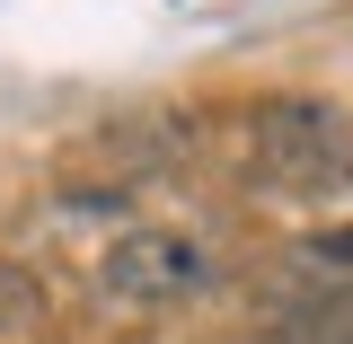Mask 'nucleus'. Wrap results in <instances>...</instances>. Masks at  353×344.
I'll return each instance as SVG.
<instances>
[{"label":"nucleus","instance_id":"nucleus-1","mask_svg":"<svg viewBox=\"0 0 353 344\" xmlns=\"http://www.w3.org/2000/svg\"><path fill=\"white\" fill-rule=\"evenodd\" d=\"M248 159L265 185H283L301 203H336L353 185V115L327 97H265L248 115Z\"/></svg>","mask_w":353,"mask_h":344},{"label":"nucleus","instance_id":"nucleus-2","mask_svg":"<svg viewBox=\"0 0 353 344\" xmlns=\"http://www.w3.org/2000/svg\"><path fill=\"white\" fill-rule=\"evenodd\" d=\"M97 292L124 309H176V301H203L212 292V256L176 230H132L97 256Z\"/></svg>","mask_w":353,"mask_h":344},{"label":"nucleus","instance_id":"nucleus-3","mask_svg":"<svg viewBox=\"0 0 353 344\" xmlns=\"http://www.w3.org/2000/svg\"><path fill=\"white\" fill-rule=\"evenodd\" d=\"M44 327V274L0 265V336H36Z\"/></svg>","mask_w":353,"mask_h":344},{"label":"nucleus","instance_id":"nucleus-4","mask_svg":"<svg viewBox=\"0 0 353 344\" xmlns=\"http://www.w3.org/2000/svg\"><path fill=\"white\" fill-rule=\"evenodd\" d=\"M301 256H318V265H353V230H318Z\"/></svg>","mask_w":353,"mask_h":344}]
</instances>
